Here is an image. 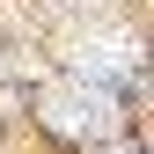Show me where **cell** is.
Listing matches in <instances>:
<instances>
[{
	"label": "cell",
	"instance_id": "6da1fadb",
	"mask_svg": "<svg viewBox=\"0 0 154 154\" xmlns=\"http://www.w3.org/2000/svg\"><path fill=\"white\" fill-rule=\"evenodd\" d=\"M37 118L66 140H110L118 132V95L95 88V81H51L37 95Z\"/></svg>",
	"mask_w": 154,
	"mask_h": 154
},
{
	"label": "cell",
	"instance_id": "7a4b0ae2",
	"mask_svg": "<svg viewBox=\"0 0 154 154\" xmlns=\"http://www.w3.org/2000/svg\"><path fill=\"white\" fill-rule=\"evenodd\" d=\"M73 66H81V81H95V73H132L140 66V44H132L125 29H81L73 37Z\"/></svg>",
	"mask_w": 154,
	"mask_h": 154
},
{
	"label": "cell",
	"instance_id": "3957f363",
	"mask_svg": "<svg viewBox=\"0 0 154 154\" xmlns=\"http://www.w3.org/2000/svg\"><path fill=\"white\" fill-rule=\"evenodd\" d=\"M8 73H29V59H22V51H8V44H0V81H8Z\"/></svg>",
	"mask_w": 154,
	"mask_h": 154
},
{
	"label": "cell",
	"instance_id": "277c9868",
	"mask_svg": "<svg viewBox=\"0 0 154 154\" xmlns=\"http://www.w3.org/2000/svg\"><path fill=\"white\" fill-rule=\"evenodd\" d=\"M95 154H132V147H95Z\"/></svg>",
	"mask_w": 154,
	"mask_h": 154
}]
</instances>
